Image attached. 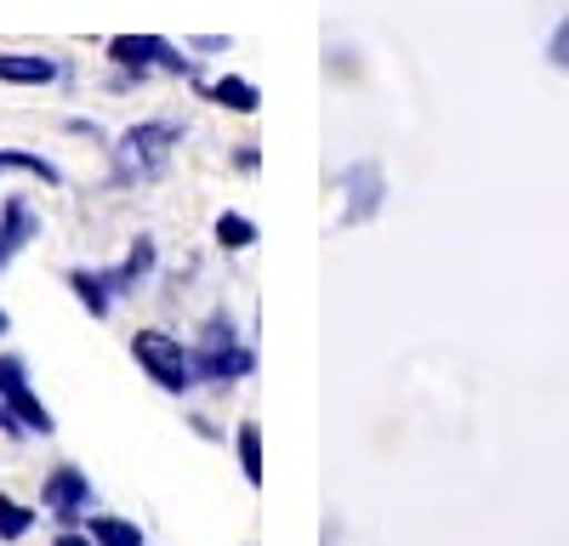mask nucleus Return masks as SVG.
<instances>
[{"mask_svg":"<svg viewBox=\"0 0 569 546\" xmlns=\"http://www.w3.org/2000/svg\"><path fill=\"white\" fill-rule=\"evenodd\" d=\"M182 143V125H171V120H142V125H131L120 143H114V171L126 176V182H149V176H160L166 165H171V149Z\"/></svg>","mask_w":569,"mask_h":546,"instance_id":"1","label":"nucleus"},{"mask_svg":"<svg viewBox=\"0 0 569 546\" xmlns=\"http://www.w3.org/2000/svg\"><path fill=\"white\" fill-rule=\"evenodd\" d=\"M131 358L142 364V376H149L154 387H166V393H182L188 382H194L188 347H182V342H171L166 331H137V336H131Z\"/></svg>","mask_w":569,"mask_h":546,"instance_id":"2","label":"nucleus"},{"mask_svg":"<svg viewBox=\"0 0 569 546\" xmlns=\"http://www.w3.org/2000/svg\"><path fill=\"white\" fill-rule=\"evenodd\" d=\"M40 507L52 513L63 529H74L80 513L91 507V478L80 467H52V473H46V484H40Z\"/></svg>","mask_w":569,"mask_h":546,"instance_id":"3","label":"nucleus"},{"mask_svg":"<svg viewBox=\"0 0 569 546\" xmlns=\"http://www.w3.org/2000/svg\"><path fill=\"white\" fill-rule=\"evenodd\" d=\"M109 63L114 69H171L188 74V58H177V46L160 34H114L109 40Z\"/></svg>","mask_w":569,"mask_h":546,"instance_id":"4","label":"nucleus"},{"mask_svg":"<svg viewBox=\"0 0 569 546\" xmlns=\"http://www.w3.org/2000/svg\"><path fill=\"white\" fill-rule=\"evenodd\" d=\"M40 234V216H34V205L23 200V194H12V200H0V273H7V262L29 245Z\"/></svg>","mask_w":569,"mask_h":546,"instance_id":"5","label":"nucleus"},{"mask_svg":"<svg viewBox=\"0 0 569 546\" xmlns=\"http://www.w3.org/2000/svg\"><path fill=\"white\" fill-rule=\"evenodd\" d=\"M58 74L63 63L46 52H0V85H52Z\"/></svg>","mask_w":569,"mask_h":546,"instance_id":"6","label":"nucleus"},{"mask_svg":"<svg viewBox=\"0 0 569 546\" xmlns=\"http://www.w3.org/2000/svg\"><path fill=\"white\" fill-rule=\"evenodd\" d=\"M69 291L80 296V307L91 318H109L114 313V280H109V273H98V267H74L69 273Z\"/></svg>","mask_w":569,"mask_h":546,"instance_id":"7","label":"nucleus"},{"mask_svg":"<svg viewBox=\"0 0 569 546\" xmlns=\"http://www.w3.org/2000/svg\"><path fill=\"white\" fill-rule=\"evenodd\" d=\"M154 273V240H131V256L120 262V267H109V280H114V296H126V291H137L142 280Z\"/></svg>","mask_w":569,"mask_h":546,"instance_id":"8","label":"nucleus"},{"mask_svg":"<svg viewBox=\"0 0 569 546\" xmlns=\"http://www.w3.org/2000/svg\"><path fill=\"white\" fill-rule=\"evenodd\" d=\"M0 404H7L12 416L23 422V433H34V438H52V433H58V422H52V410L40 404V393H34V387H23V393H12V398H0Z\"/></svg>","mask_w":569,"mask_h":546,"instance_id":"9","label":"nucleus"},{"mask_svg":"<svg viewBox=\"0 0 569 546\" xmlns=\"http://www.w3.org/2000/svg\"><path fill=\"white\" fill-rule=\"evenodd\" d=\"M7 171H29V176L46 182V189H58V182H63V171L46 154H34V149H0V176H7Z\"/></svg>","mask_w":569,"mask_h":546,"instance_id":"10","label":"nucleus"},{"mask_svg":"<svg viewBox=\"0 0 569 546\" xmlns=\"http://www.w3.org/2000/svg\"><path fill=\"white\" fill-rule=\"evenodd\" d=\"M86 535L98 540V546H142V529H137L131 518H114V513L86 518Z\"/></svg>","mask_w":569,"mask_h":546,"instance_id":"11","label":"nucleus"},{"mask_svg":"<svg viewBox=\"0 0 569 546\" xmlns=\"http://www.w3.org/2000/svg\"><path fill=\"white\" fill-rule=\"evenodd\" d=\"M206 98L211 103H222V109H233V114H251L257 109V91H251V80H217V85H206Z\"/></svg>","mask_w":569,"mask_h":546,"instance_id":"12","label":"nucleus"},{"mask_svg":"<svg viewBox=\"0 0 569 546\" xmlns=\"http://www.w3.org/2000/svg\"><path fill=\"white\" fill-rule=\"evenodd\" d=\"M34 507H23V501H12V495H0V540H23L29 529H34Z\"/></svg>","mask_w":569,"mask_h":546,"instance_id":"13","label":"nucleus"},{"mask_svg":"<svg viewBox=\"0 0 569 546\" xmlns=\"http://www.w3.org/2000/svg\"><path fill=\"white\" fill-rule=\"evenodd\" d=\"M251 240H257V228H251L240 211H222V216H217V245H228V251H246Z\"/></svg>","mask_w":569,"mask_h":546,"instance_id":"14","label":"nucleus"},{"mask_svg":"<svg viewBox=\"0 0 569 546\" xmlns=\"http://www.w3.org/2000/svg\"><path fill=\"white\" fill-rule=\"evenodd\" d=\"M23 387H29V364L18 353H0V398H12Z\"/></svg>","mask_w":569,"mask_h":546,"instance_id":"15","label":"nucleus"},{"mask_svg":"<svg viewBox=\"0 0 569 546\" xmlns=\"http://www.w3.org/2000/svg\"><path fill=\"white\" fill-rule=\"evenodd\" d=\"M240 462H246V478L257 484V478H262V455H257V427H246V433H240Z\"/></svg>","mask_w":569,"mask_h":546,"instance_id":"16","label":"nucleus"},{"mask_svg":"<svg viewBox=\"0 0 569 546\" xmlns=\"http://www.w3.org/2000/svg\"><path fill=\"white\" fill-rule=\"evenodd\" d=\"M52 546H98V540H91V535H86V524H74V529H63V535H58Z\"/></svg>","mask_w":569,"mask_h":546,"instance_id":"17","label":"nucleus"},{"mask_svg":"<svg viewBox=\"0 0 569 546\" xmlns=\"http://www.w3.org/2000/svg\"><path fill=\"white\" fill-rule=\"evenodd\" d=\"M552 58H558V63H563V69H569V23H563V29H558V34H552Z\"/></svg>","mask_w":569,"mask_h":546,"instance_id":"18","label":"nucleus"},{"mask_svg":"<svg viewBox=\"0 0 569 546\" xmlns=\"http://www.w3.org/2000/svg\"><path fill=\"white\" fill-rule=\"evenodd\" d=\"M0 433H12V438H23V422L12 416V410H7V404H0Z\"/></svg>","mask_w":569,"mask_h":546,"instance_id":"19","label":"nucleus"},{"mask_svg":"<svg viewBox=\"0 0 569 546\" xmlns=\"http://www.w3.org/2000/svg\"><path fill=\"white\" fill-rule=\"evenodd\" d=\"M12 331V318H7V307H0V336H7Z\"/></svg>","mask_w":569,"mask_h":546,"instance_id":"20","label":"nucleus"}]
</instances>
